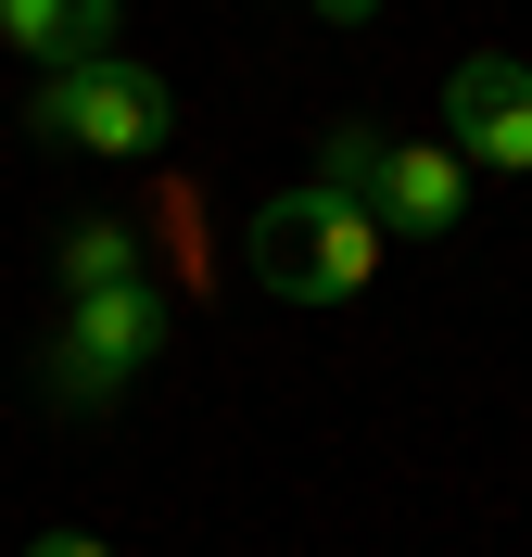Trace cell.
I'll return each instance as SVG.
<instances>
[{
  "mask_svg": "<svg viewBox=\"0 0 532 557\" xmlns=\"http://www.w3.org/2000/svg\"><path fill=\"white\" fill-rule=\"evenodd\" d=\"M393 228L368 203H343V190H318V177H292V190H267L242 228V267L280 292V305H355L368 278H381Z\"/></svg>",
  "mask_w": 532,
  "mask_h": 557,
  "instance_id": "1",
  "label": "cell"
},
{
  "mask_svg": "<svg viewBox=\"0 0 532 557\" xmlns=\"http://www.w3.org/2000/svg\"><path fill=\"white\" fill-rule=\"evenodd\" d=\"M26 127L64 139V152H102V165H140V152H165V139H177V89H165L152 64H127V51H102V64L38 76Z\"/></svg>",
  "mask_w": 532,
  "mask_h": 557,
  "instance_id": "2",
  "label": "cell"
},
{
  "mask_svg": "<svg viewBox=\"0 0 532 557\" xmlns=\"http://www.w3.org/2000/svg\"><path fill=\"white\" fill-rule=\"evenodd\" d=\"M152 343H165V292H152V278L76 292L64 330H51V355H38V393H51V406H114V393L152 368Z\"/></svg>",
  "mask_w": 532,
  "mask_h": 557,
  "instance_id": "3",
  "label": "cell"
},
{
  "mask_svg": "<svg viewBox=\"0 0 532 557\" xmlns=\"http://www.w3.org/2000/svg\"><path fill=\"white\" fill-rule=\"evenodd\" d=\"M444 127H457V165L532 177V64L520 51H469L444 76Z\"/></svg>",
  "mask_w": 532,
  "mask_h": 557,
  "instance_id": "4",
  "label": "cell"
},
{
  "mask_svg": "<svg viewBox=\"0 0 532 557\" xmlns=\"http://www.w3.org/2000/svg\"><path fill=\"white\" fill-rule=\"evenodd\" d=\"M469 203V165L457 139H381V177H368V215H381L393 242H444Z\"/></svg>",
  "mask_w": 532,
  "mask_h": 557,
  "instance_id": "5",
  "label": "cell"
},
{
  "mask_svg": "<svg viewBox=\"0 0 532 557\" xmlns=\"http://www.w3.org/2000/svg\"><path fill=\"white\" fill-rule=\"evenodd\" d=\"M0 38H13L38 76L102 64V51H114V0H0Z\"/></svg>",
  "mask_w": 532,
  "mask_h": 557,
  "instance_id": "6",
  "label": "cell"
},
{
  "mask_svg": "<svg viewBox=\"0 0 532 557\" xmlns=\"http://www.w3.org/2000/svg\"><path fill=\"white\" fill-rule=\"evenodd\" d=\"M51 267H64V305L76 292H114V278H140V228L127 215H76L64 242H51Z\"/></svg>",
  "mask_w": 532,
  "mask_h": 557,
  "instance_id": "7",
  "label": "cell"
},
{
  "mask_svg": "<svg viewBox=\"0 0 532 557\" xmlns=\"http://www.w3.org/2000/svg\"><path fill=\"white\" fill-rule=\"evenodd\" d=\"M368 177H381V127H368V114H343V127L318 139V190H343V203H368Z\"/></svg>",
  "mask_w": 532,
  "mask_h": 557,
  "instance_id": "8",
  "label": "cell"
},
{
  "mask_svg": "<svg viewBox=\"0 0 532 557\" xmlns=\"http://www.w3.org/2000/svg\"><path fill=\"white\" fill-rule=\"evenodd\" d=\"M26 557H114V545H102V532H38Z\"/></svg>",
  "mask_w": 532,
  "mask_h": 557,
  "instance_id": "9",
  "label": "cell"
},
{
  "mask_svg": "<svg viewBox=\"0 0 532 557\" xmlns=\"http://www.w3.org/2000/svg\"><path fill=\"white\" fill-rule=\"evenodd\" d=\"M318 13L330 26H381V0H318Z\"/></svg>",
  "mask_w": 532,
  "mask_h": 557,
  "instance_id": "10",
  "label": "cell"
}]
</instances>
